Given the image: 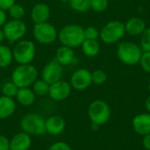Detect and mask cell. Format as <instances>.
<instances>
[{
	"mask_svg": "<svg viewBox=\"0 0 150 150\" xmlns=\"http://www.w3.org/2000/svg\"><path fill=\"white\" fill-rule=\"evenodd\" d=\"M72 92V87L69 82L65 80H59L50 84L48 96L55 102H61L67 99Z\"/></svg>",
	"mask_w": 150,
	"mask_h": 150,
	"instance_id": "12",
	"label": "cell"
},
{
	"mask_svg": "<svg viewBox=\"0 0 150 150\" xmlns=\"http://www.w3.org/2000/svg\"><path fill=\"white\" fill-rule=\"evenodd\" d=\"M0 150H10V140L3 134H0Z\"/></svg>",
	"mask_w": 150,
	"mask_h": 150,
	"instance_id": "33",
	"label": "cell"
},
{
	"mask_svg": "<svg viewBox=\"0 0 150 150\" xmlns=\"http://www.w3.org/2000/svg\"><path fill=\"white\" fill-rule=\"evenodd\" d=\"M45 127L47 134L51 135H59L65 130L66 121L60 115H52L46 120Z\"/></svg>",
	"mask_w": 150,
	"mask_h": 150,
	"instance_id": "15",
	"label": "cell"
},
{
	"mask_svg": "<svg viewBox=\"0 0 150 150\" xmlns=\"http://www.w3.org/2000/svg\"><path fill=\"white\" fill-rule=\"evenodd\" d=\"M126 34L125 24L120 20H112L106 23L99 31V38L107 45L120 42Z\"/></svg>",
	"mask_w": 150,
	"mask_h": 150,
	"instance_id": "5",
	"label": "cell"
},
{
	"mask_svg": "<svg viewBox=\"0 0 150 150\" xmlns=\"http://www.w3.org/2000/svg\"><path fill=\"white\" fill-rule=\"evenodd\" d=\"M14 4H16V0H0V9L6 11Z\"/></svg>",
	"mask_w": 150,
	"mask_h": 150,
	"instance_id": "34",
	"label": "cell"
},
{
	"mask_svg": "<svg viewBox=\"0 0 150 150\" xmlns=\"http://www.w3.org/2000/svg\"><path fill=\"white\" fill-rule=\"evenodd\" d=\"M111 107L102 99L92 101L88 107V116L92 124L99 127L107 123L111 118Z\"/></svg>",
	"mask_w": 150,
	"mask_h": 150,
	"instance_id": "7",
	"label": "cell"
},
{
	"mask_svg": "<svg viewBox=\"0 0 150 150\" xmlns=\"http://www.w3.org/2000/svg\"><path fill=\"white\" fill-rule=\"evenodd\" d=\"M7 21V14L5 11L0 9V27H3V25Z\"/></svg>",
	"mask_w": 150,
	"mask_h": 150,
	"instance_id": "36",
	"label": "cell"
},
{
	"mask_svg": "<svg viewBox=\"0 0 150 150\" xmlns=\"http://www.w3.org/2000/svg\"><path fill=\"white\" fill-rule=\"evenodd\" d=\"M8 13L11 19H22L25 15V10L23 5L16 3L8 10Z\"/></svg>",
	"mask_w": 150,
	"mask_h": 150,
	"instance_id": "25",
	"label": "cell"
},
{
	"mask_svg": "<svg viewBox=\"0 0 150 150\" xmlns=\"http://www.w3.org/2000/svg\"><path fill=\"white\" fill-rule=\"evenodd\" d=\"M13 60L18 65L30 64L36 56V45L29 40H21L12 48Z\"/></svg>",
	"mask_w": 150,
	"mask_h": 150,
	"instance_id": "6",
	"label": "cell"
},
{
	"mask_svg": "<svg viewBox=\"0 0 150 150\" xmlns=\"http://www.w3.org/2000/svg\"><path fill=\"white\" fill-rule=\"evenodd\" d=\"M148 89H149V93H150V81H149V86H148Z\"/></svg>",
	"mask_w": 150,
	"mask_h": 150,
	"instance_id": "40",
	"label": "cell"
},
{
	"mask_svg": "<svg viewBox=\"0 0 150 150\" xmlns=\"http://www.w3.org/2000/svg\"><path fill=\"white\" fill-rule=\"evenodd\" d=\"M62 66H69L75 62L76 61V55L74 49L66 47V46H61L56 49L55 52V58H54Z\"/></svg>",
	"mask_w": 150,
	"mask_h": 150,
	"instance_id": "18",
	"label": "cell"
},
{
	"mask_svg": "<svg viewBox=\"0 0 150 150\" xmlns=\"http://www.w3.org/2000/svg\"><path fill=\"white\" fill-rule=\"evenodd\" d=\"M72 89L82 91L87 90L92 83L91 72L84 68H81L74 71L70 76L69 82Z\"/></svg>",
	"mask_w": 150,
	"mask_h": 150,
	"instance_id": "10",
	"label": "cell"
},
{
	"mask_svg": "<svg viewBox=\"0 0 150 150\" xmlns=\"http://www.w3.org/2000/svg\"><path fill=\"white\" fill-rule=\"evenodd\" d=\"M33 36L38 43L41 45H51L58 39L56 27L47 22L34 24L33 27Z\"/></svg>",
	"mask_w": 150,
	"mask_h": 150,
	"instance_id": "8",
	"label": "cell"
},
{
	"mask_svg": "<svg viewBox=\"0 0 150 150\" xmlns=\"http://www.w3.org/2000/svg\"><path fill=\"white\" fill-rule=\"evenodd\" d=\"M50 14L51 11L48 4L46 3H37L33 6L30 17L33 24H40L47 22L50 18Z\"/></svg>",
	"mask_w": 150,
	"mask_h": 150,
	"instance_id": "13",
	"label": "cell"
},
{
	"mask_svg": "<svg viewBox=\"0 0 150 150\" xmlns=\"http://www.w3.org/2000/svg\"><path fill=\"white\" fill-rule=\"evenodd\" d=\"M142 145L144 149L147 150H150V134L143 136L142 139Z\"/></svg>",
	"mask_w": 150,
	"mask_h": 150,
	"instance_id": "35",
	"label": "cell"
},
{
	"mask_svg": "<svg viewBox=\"0 0 150 150\" xmlns=\"http://www.w3.org/2000/svg\"><path fill=\"white\" fill-rule=\"evenodd\" d=\"M92 83L96 85H102L107 80V74L103 69H96L91 72Z\"/></svg>",
	"mask_w": 150,
	"mask_h": 150,
	"instance_id": "27",
	"label": "cell"
},
{
	"mask_svg": "<svg viewBox=\"0 0 150 150\" xmlns=\"http://www.w3.org/2000/svg\"><path fill=\"white\" fill-rule=\"evenodd\" d=\"M139 64L144 72L150 74V52H143Z\"/></svg>",
	"mask_w": 150,
	"mask_h": 150,
	"instance_id": "30",
	"label": "cell"
},
{
	"mask_svg": "<svg viewBox=\"0 0 150 150\" xmlns=\"http://www.w3.org/2000/svg\"><path fill=\"white\" fill-rule=\"evenodd\" d=\"M59 2H61V3H69L70 0H58Z\"/></svg>",
	"mask_w": 150,
	"mask_h": 150,
	"instance_id": "39",
	"label": "cell"
},
{
	"mask_svg": "<svg viewBox=\"0 0 150 150\" xmlns=\"http://www.w3.org/2000/svg\"><path fill=\"white\" fill-rule=\"evenodd\" d=\"M63 75V66H62L55 59L48 62L41 70V79L52 84L62 79Z\"/></svg>",
	"mask_w": 150,
	"mask_h": 150,
	"instance_id": "11",
	"label": "cell"
},
{
	"mask_svg": "<svg viewBox=\"0 0 150 150\" xmlns=\"http://www.w3.org/2000/svg\"><path fill=\"white\" fill-rule=\"evenodd\" d=\"M143 51L142 47L132 41H123L117 47V56L119 60L128 66L139 64Z\"/></svg>",
	"mask_w": 150,
	"mask_h": 150,
	"instance_id": "4",
	"label": "cell"
},
{
	"mask_svg": "<svg viewBox=\"0 0 150 150\" xmlns=\"http://www.w3.org/2000/svg\"><path fill=\"white\" fill-rule=\"evenodd\" d=\"M18 91V87L11 81L5 82L2 86V94L3 96L14 98L17 95V92Z\"/></svg>",
	"mask_w": 150,
	"mask_h": 150,
	"instance_id": "26",
	"label": "cell"
},
{
	"mask_svg": "<svg viewBox=\"0 0 150 150\" xmlns=\"http://www.w3.org/2000/svg\"><path fill=\"white\" fill-rule=\"evenodd\" d=\"M36 95L30 87L18 88L17 95L15 97L17 102L23 106H31L36 100Z\"/></svg>",
	"mask_w": 150,
	"mask_h": 150,
	"instance_id": "20",
	"label": "cell"
},
{
	"mask_svg": "<svg viewBox=\"0 0 150 150\" xmlns=\"http://www.w3.org/2000/svg\"><path fill=\"white\" fill-rule=\"evenodd\" d=\"M81 49L87 57H96L100 52V44L98 40H84L81 45Z\"/></svg>",
	"mask_w": 150,
	"mask_h": 150,
	"instance_id": "21",
	"label": "cell"
},
{
	"mask_svg": "<svg viewBox=\"0 0 150 150\" xmlns=\"http://www.w3.org/2000/svg\"><path fill=\"white\" fill-rule=\"evenodd\" d=\"M4 32H3V29L0 27V44H3V41L4 40Z\"/></svg>",
	"mask_w": 150,
	"mask_h": 150,
	"instance_id": "38",
	"label": "cell"
},
{
	"mask_svg": "<svg viewBox=\"0 0 150 150\" xmlns=\"http://www.w3.org/2000/svg\"><path fill=\"white\" fill-rule=\"evenodd\" d=\"M11 79L18 88L30 87L38 79V69L31 63L18 65L11 72Z\"/></svg>",
	"mask_w": 150,
	"mask_h": 150,
	"instance_id": "2",
	"label": "cell"
},
{
	"mask_svg": "<svg viewBox=\"0 0 150 150\" xmlns=\"http://www.w3.org/2000/svg\"><path fill=\"white\" fill-rule=\"evenodd\" d=\"M61 45L76 48L81 47L85 40L84 28L77 24H69L62 26L58 32V39Z\"/></svg>",
	"mask_w": 150,
	"mask_h": 150,
	"instance_id": "1",
	"label": "cell"
},
{
	"mask_svg": "<svg viewBox=\"0 0 150 150\" xmlns=\"http://www.w3.org/2000/svg\"><path fill=\"white\" fill-rule=\"evenodd\" d=\"M70 8L76 12H86L91 10V0H70Z\"/></svg>",
	"mask_w": 150,
	"mask_h": 150,
	"instance_id": "24",
	"label": "cell"
},
{
	"mask_svg": "<svg viewBox=\"0 0 150 150\" xmlns=\"http://www.w3.org/2000/svg\"><path fill=\"white\" fill-rule=\"evenodd\" d=\"M45 122L46 120L41 114L37 112H29L22 117L19 126L21 131L31 136H41L47 134Z\"/></svg>",
	"mask_w": 150,
	"mask_h": 150,
	"instance_id": "3",
	"label": "cell"
},
{
	"mask_svg": "<svg viewBox=\"0 0 150 150\" xmlns=\"http://www.w3.org/2000/svg\"><path fill=\"white\" fill-rule=\"evenodd\" d=\"M2 29L4 34V39L10 44H14L21 40L27 32L26 24L22 21V19L7 20Z\"/></svg>",
	"mask_w": 150,
	"mask_h": 150,
	"instance_id": "9",
	"label": "cell"
},
{
	"mask_svg": "<svg viewBox=\"0 0 150 150\" xmlns=\"http://www.w3.org/2000/svg\"><path fill=\"white\" fill-rule=\"evenodd\" d=\"M85 40H98L99 38V31L95 26H88L84 28Z\"/></svg>",
	"mask_w": 150,
	"mask_h": 150,
	"instance_id": "31",
	"label": "cell"
},
{
	"mask_svg": "<svg viewBox=\"0 0 150 150\" xmlns=\"http://www.w3.org/2000/svg\"><path fill=\"white\" fill-rule=\"evenodd\" d=\"M16 102L14 98L0 96V120H6L13 115L16 111Z\"/></svg>",
	"mask_w": 150,
	"mask_h": 150,
	"instance_id": "19",
	"label": "cell"
},
{
	"mask_svg": "<svg viewBox=\"0 0 150 150\" xmlns=\"http://www.w3.org/2000/svg\"><path fill=\"white\" fill-rule=\"evenodd\" d=\"M140 47L143 52H150V27H147L141 35Z\"/></svg>",
	"mask_w": 150,
	"mask_h": 150,
	"instance_id": "28",
	"label": "cell"
},
{
	"mask_svg": "<svg viewBox=\"0 0 150 150\" xmlns=\"http://www.w3.org/2000/svg\"><path fill=\"white\" fill-rule=\"evenodd\" d=\"M50 84L44 81L43 79H37L32 85V90L35 93L36 96L39 97H45L48 95Z\"/></svg>",
	"mask_w": 150,
	"mask_h": 150,
	"instance_id": "23",
	"label": "cell"
},
{
	"mask_svg": "<svg viewBox=\"0 0 150 150\" xmlns=\"http://www.w3.org/2000/svg\"><path fill=\"white\" fill-rule=\"evenodd\" d=\"M146 28V22L140 17H133L125 23L126 33L130 36H141Z\"/></svg>",
	"mask_w": 150,
	"mask_h": 150,
	"instance_id": "17",
	"label": "cell"
},
{
	"mask_svg": "<svg viewBox=\"0 0 150 150\" xmlns=\"http://www.w3.org/2000/svg\"><path fill=\"white\" fill-rule=\"evenodd\" d=\"M13 61L12 49L7 45L0 44V68L4 69L9 67Z\"/></svg>",
	"mask_w": 150,
	"mask_h": 150,
	"instance_id": "22",
	"label": "cell"
},
{
	"mask_svg": "<svg viewBox=\"0 0 150 150\" xmlns=\"http://www.w3.org/2000/svg\"><path fill=\"white\" fill-rule=\"evenodd\" d=\"M32 143L31 135L21 131L14 134L10 140V150H29Z\"/></svg>",
	"mask_w": 150,
	"mask_h": 150,
	"instance_id": "16",
	"label": "cell"
},
{
	"mask_svg": "<svg viewBox=\"0 0 150 150\" xmlns=\"http://www.w3.org/2000/svg\"><path fill=\"white\" fill-rule=\"evenodd\" d=\"M145 108H146L147 112L150 113V95L147 98V99L145 101Z\"/></svg>",
	"mask_w": 150,
	"mask_h": 150,
	"instance_id": "37",
	"label": "cell"
},
{
	"mask_svg": "<svg viewBox=\"0 0 150 150\" xmlns=\"http://www.w3.org/2000/svg\"><path fill=\"white\" fill-rule=\"evenodd\" d=\"M109 6V0H91V9L96 12H103Z\"/></svg>",
	"mask_w": 150,
	"mask_h": 150,
	"instance_id": "29",
	"label": "cell"
},
{
	"mask_svg": "<svg viewBox=\"0 0 150 150\" xmlns=\"http://www.w3.org/2000/svg\"><path fill=\"white\" fill-rule=\"evenodd\" d=\"M133 129L136 134L145 136L150 134V113L142 112L134 116L132 120Z\"/></svg>",
	"mask_w": 150,
	"mask_h": 150,
	"instance_id": "14",
	"label": "cell"
},
{
	"mask_svg": "<svg viewBox=\"0 0 150 150\" xmlns=\"http://www.w3.org/2000/svg\"><path fill=\"white\" fill-rule=\"evenodd\" d=\"M47 150H72V148L65 142H56L53 143Z\"/></svg>",
	"mask_w": 150,
	"mask_h": 150,
	"instance_id": "32",
	"label": "cell"
}]
</instances>
